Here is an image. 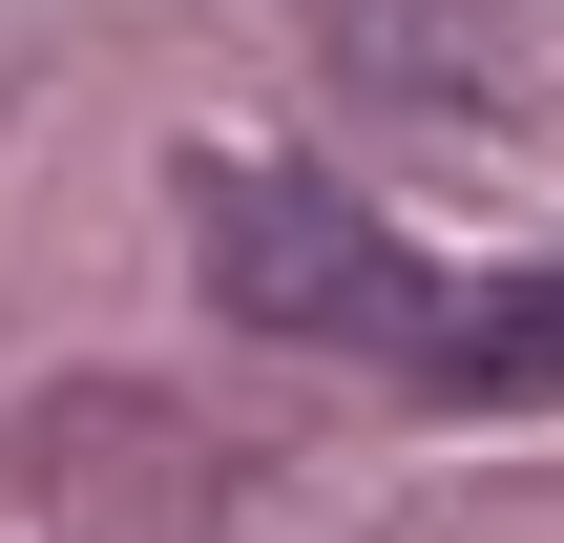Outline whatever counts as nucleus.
I'll return each mask as SVG.
<instances>
[{"instance_id":"1","label":"nucleus","mask_w":564,"mask_h":543,"mask_svg":"<svg viewBox=\"0 0 564 543\" xmlns=\"http://www.w3.org/2000/svg\"><path fill=\"white\" fill-rule=\"evenodd\" d=\"M188 230H209V314H230V335H314V356H377V377L460 398V293H440L356 188L209 146V167H188Z\"/></svg>"}]
</instances>
